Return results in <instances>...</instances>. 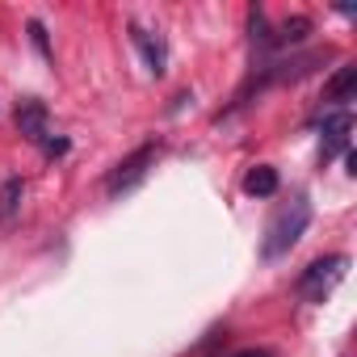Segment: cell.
Masks as SVG:
<instances>
[{"instance_id": "6da1fadb", "label": "cell", "mask_w": 357, "mask_h": 357, "mask_svg": "<svg viewBox=\"0 0 357 357\" xmlns=\"http://www.w3.org/2000/svg\"><path fill=\"white\" fill-rule=\"evenodd\" d=\"M307 223H311V202H307V198H294L290 206H282V211L273 215L269 231H265L261 257H265V261H278V257H286V252H290V248L303 240Z\"/></svg>"}, {"instance_id": "7a4b0ae2", "label": "cell", "mask_w": 357, "mask_h": 357, "mask_svg": "<svg viewBox=\"0 0 357 357\" xmlns=\"http://www.w3.org/2000/svg\"><path fill=\"white\" fill-rule=\"evenodd\" d=\"M344 269H349V257H340V252L311 261V265L303 269V278H298V294L311 298V303H324V298L332 294V286L344 278Z\"/></svg>"}, {"instance_id": "3957f363", "label": "cell", "mask_w": 357, "mask_h": 357, "mask_svg": "<svg viewBox=\"0 0 357 357\" xmlns=\"http://www.w3.org/2000/svg\"><path fill=\"white\" fill-rule=\"evenodd\" d=\"M151 160H155V143H143L139 151H130L114 172H109V181H105V190H109V198H118V194H126V190H135L143 176H147V168H151Z\"/></svg>"}, {"instance_id": "277c9868", "label": "cell", "mask_w": 357, "mask_h": 357, "mask_svg": "<svg viewBox=\"0 0 357 357\" xmlns=\"http://www.w3.org/2000/svg\"><path fill=\"white\" fill-rule=\"evenodd\" d=\"M17 130H22L30 143L43 147V143L51 139V109H47L43 101H34V97L22 101V105H17Z\"/></svg>"}, {"instance_id": "5b68a950", "label": "cell", "mask_w": 357, "mask_h": 357, "mask_svg": "<svg viewBox=\"0 0 357 357\" xmlns=\"http://www.w3.org/2000/svg\"><path fill=\"white\" fill-rule=\"evenodd\" d=\"M349 130H353L349 109H336L324 118V160H332L336 151H349Z\"/></svg>"}, {"instance_id": "8992f818", "label": "cell", "mask_w": 357, "mask_h": 357, "mask_svg": "<svg viewBox=\"0 0 357 357\" xmlns=\"http://www.w3.org/2000/svg\"><path fill=\"white\" fill-rule=\"evenodd\" d=\"M130 38H135V47L147 55V72H151V76H164V68H168V47H164V38H155V34H147V30H139V26H130Z\"/></svg>"}, {"instance_id": "52a82bcc", "label": "cell", "mask_w": 357, "mask_h": 357, "mask_svg": "<svg viewBox=\"0 0 357 357\" xmlns=\"http://www.w3.org/2000/svg\"><path fill=\"white\" fill-rule=\"evenodd\" d=\"M353 93H357V68L353 63H344L332 80H328V89H324V101H336V105H344V101H353Z\"/></svg>"}, {"instance_id": "ba28073f", "label": "cell", "mask_w": 357, "mask_h": 357, "mask_svg": "<svg viewBox=\"0 0 357 357\" xmlns=\"http://www.w3.org/2000/svg\"><path fill=\"white\" fill-rule=\"evenodd\" d=\"M244 194H252V198H273V194H278V168L257 164V168L244 176Z\"/></svg>"}, {"instance_id": "9c48e42d", "label": "cell", "mask_w": 357, "mask_h": 357, "mask_svg": "<svg viewBox=\"0 0 357 357\" xmlns=\"http://www.w3.org/2000/svg\"><path fill=\"white\" fill-rule=\"evenodd\" d=\"M22 198H26L22 176H9V181L0 185V223H13V219H17V211H22Z\"/></svg>"}, {"instance_id": "30bf717a", "label": "cell", "mask_w": 357, "mask_h": 357, "mask_svg": "<svg viewBox=\"0 0 357 357\" xmlns=\"http://www.w3.org/2000/svg\"><path fill=\"white\" fill-rule=\"evenodd\" d=\"M311 34V17H290L273 38H269V47H290V43H303Z\"/></svg>"}, {"instance_id": "8fae6325", "label": "cell", "mask_w": 357, "mask_h": 357, "mask_svg": "<svg viewBox=\"0 0 357 357\" xmlns=\"http://www.w3.org/2000/svg\"><path fill=\"white\" fill-rule=\"evenodd\" d=\"M30 38H34V47H38V55L51 59V38H47V26H43V22H30Z\"/></svg>"}, {"instance_id": "7c38bea8", "label": "cell", "mask_w": 357, "mask_h": 357, "mask_svg": "<svg viewBox=\"0 0 357 357\" xmlns=\"http://www.w3.org/2000/svg\"><path fill=\"white\" fill-rule=\"evenodd\" d=\"M68 147H72V143H68V139H55V135H51V139L43 143V151H47V155H63Z\"/></svg>"}, {"instance_id": "4fadbf2b", "label": "cell", "mask_w": 357, "mask_h": 357, "mask_svg": "<svg viewBox=\"0 0 357 357\" xmlns=\"http://www.w3.org/2000/svg\"><path fill=\"white\" fill-rule=\"evenodd\" d=\"M236 357H269L265 349H244V353H236Z\"/></svg>"}]
</instances>
